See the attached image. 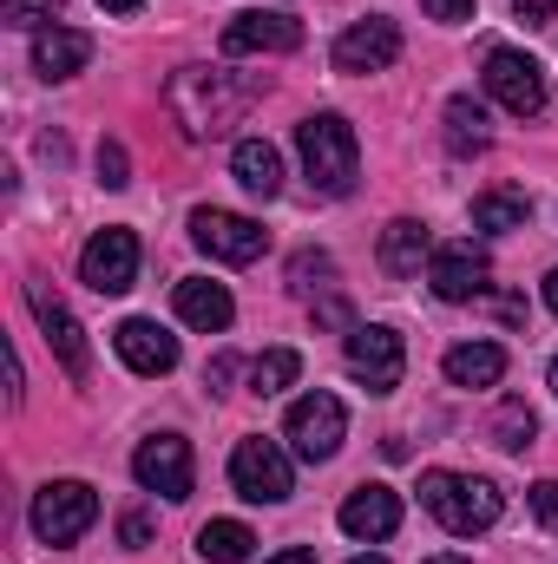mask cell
I'll return each instance as SVG.
<instances>
[{
    "label": "cell",
    "mask_w": 558,
    "mask_h": 564,
    "mask_svg": "<svg viewBox=\"0 0 558 564\" xmlns=\"http://www.w3.org/2000/svg\"><path fill=\"white\" fill-rule=\"evenodd\" d=\"M230 381H237V355H217V361L204 368V388H211V394H224Z\"/></svg>",
    "instance_id": "33"
},
{
    "label": "cell",
    "mask_w": 558,
    "mask_h": 564,
    "mask_svg": "<svg viewBox=\"0 0 558 564\" xmlns=\"http://www.w3.org/2000/svg\"><path fill=\"white\" fill-rule=\"evenodd\" d=\"M86 59H93V40L79 26H40L33 33V73L40 79H73Z\"/></svg>",
    "instance_id": "19"
},
{
    "label": "cell",
    "mask_w": 558,
    "mask_h": 564,
    "mask_svg": "<svg viewBox=\"0 0 558 564\" xmlns=\"http://www.w3.org/2000/svg\"><path fill=\"white\" fill-rule=\"evenodd\" d=\"M264 99V79L250 73H230V66H184L171 86H164V106L178 119V132L191 144L224 139L230 126H244V112Z\"/></svg>",
    "instance_id": "1"
},
{
    "label": "cell",
    "mask_w": 558,
    "mask_h": 564,
    "mask_svg": "<svg viewBox=\"0 0 558 564\" xmlns=\"http://www.w3.org/2000/svg\"><path fill=\"white\" fill-rule=\"evenodd\" d=\"M26 308H33V322H40V335H46V348L60 355V368H66V381H86L93 375V348H86V328H79V315L46 289V282H26Z\"/></svg>",
    "instance_id": "9"
},
{
    "label": "cell",
    "mask_w": 558,
    "mask_h": 564,
    "mask_svg": "<svg viewBox=\"0 0 558 564\" xmlns=\"http://www.w3.org/2000/svg\"><path fill=\"white\" fill-rule=\"evenodd\" d=\"M250 545H257V532L244 525V519H211L204 532H197V552L211 564H237V558H250Z\"/></svg>",
    "instance_id": "26"
},
{
    "label": "cell",
    "mask_w": 558,
    "mask_h": 564,
    "mask_svg": "<svg viewBox=\"0 0 558 564\" xmlns=\"http://www.w3.org/2000/svg\"><path fill=\"white\" fill-rule=\"evenodd\" d=\"M296 151H302V171L322 197H348L362 184V139L342 112H309L296 126Z\"/></svg>",
    "instance_id": "2"
},
{
    "label": "cell",
    "mask_w": 558,
    "mask_h": 564,
    "mask_svg": "<svg viewBox=\"0 0 558 564\" xmlns=\"http://www.w3.org/2000/svg\"><path fill=\"white\" fill-rule=\"evenodd\" d=\"M99 7H106V13H139L144 0H99Z\"/></svg>",
    "instance_id": "37"
},
{
    "label": "cell",
    "mask_w": 558,
    "mask_h": 564,
    "mask_svg": "<svg viewBox=\"0 0 558 564\" xmlns=\"http://www.w3.org/2000/svg\"><path fill=\"white\" fill-rule=\"evenodd\" d=\"M420 263H433V230L420 217H395L382 230V270L388 276H420Z\"/></svg>",
    "instance_id": "20"
},
{
    "label": "cell",
    "mask_w": 558,
    "mask_h": 564,
    "mask_svg": "<svg viewBox=\"0 0 558 564\" xmlns=\"http://www.w3.org/2000/svg\"><path fill=\"white\" fill-rule=\"evenodd\" d=\"M112 348H119V361L132 368V375H171L178 368V335H164L151 315H132V322H119L112 328Z\"/></svg>",
    "instance_id": "16"
},
{
    "label": "cell",
    "mask_w": 558,
    "mask_h": 564,
    "mask_svg": "<svg viewBox=\"0 0 558 564\" xmlns=\"http://www.w3.org/2000/svg\"><path fill=\"white\" fill-rule=\"evenodd\" d=\"M53 7L60 0H0V20L7 26H40V20H53Z\"/></svg>",
    "instance_id": "30"
},
{
    "label": "cell",
    "mask_w": 558,
    "mask_h": 564,
    "mask_svg": "<svg viewBox=\"0 0 558 564\" xmlns=\"http://www.w3.org/2000/svg\"><path fill=\"white\" fill-rule=\"evenodd\" d=\"M420 506L453 532V539H473L486 525H500L506 512V492L480 473H420Z\"/></svg>",
    "instance_id": "3"
},
{
    "label": "cell",
    "mask_w": 558,
    "mask_h": 564,
    "mask_svg": "<svg viewBox=\"0 0 558 564\" xmlns=\"http://www.w3.org/2000/svg\"><path fill=\"white\" fill-rule=\"evenodd\" d=\"M420 564H473V558H460V552H440V558H420Z\"/></svg>",
    "instance_id": "39"
},
{
    "label": "cell",
    "mask_w": 558,
    "mask_h": 564,
    "mask_svg": "<svg viewBox=\"0 0 558 564\" xmlns=\"http://www.w3.org/2000/svg\"><path fill=\"white\" fill-rule=\"evenodd\" d=\"M79 282H86L93 295H126V289L139 282V237H132L126 224L99 230V237L79 250Z\"/></svg>",
    "instance_id": "11"
},
{
    "label": "cell",
    "mask_w": 558,
    "mask_h": 564,
    "mask_svg": "<svg viewBox=\"0 0 558 564\" xmlns=\"http://www.w3.org/2000/svg\"><path fill=\"white\" fill-rule=\"evenodd\" d=\"M132 479H139L144 492L191 499V479H197V466H191V440H184V433H151L139 453H132Z\"/></svg>",
    "instance_id": "12"
},
{
    "label": "cell",
    "mask_w": 558,
    "mask_h": 564,
    "mask_svg": "<svg viewBox=\"0 0 558 564\" xmlns=\"http://www.w3.org/2000/svg\"><path fill=\"white\" fill-rule=\"evenodd\" d=\"M171 308H178V322L184 328H197V335H224L230 322H237V302H230V289L211 276H184L171 289Z\"/></svg>",
    "instance_id": "18"
},
{
    "label": "cell",
    "mask_w": 558,
    "mask_h": 564,
    "mask_svg": "<svg viewBox=\"0 0 558 564\" xmlns=\"http://www.w3.org/2000/svg\"><path fill=\"white\" fill-rule=\"evenodd\" d=\"M342 361H348V375H355L368 394H395V388H401V368H408V341H401L388 322H362V328H348Z\"/></svg>",
    "instance_id": "5"
},
{
    "label": "cell",
    "mask_w": 558,
    "mask_h": 564,
    "mask_svg": "<svg viewBox=\"0 0 558 564\" xmlns=\"http://www.w3.org/2000/svg\"><path fill=\"white\" fill-rule=\"evenodd\" d=\"M230 171H237V184H244L250 197H264V204L282 191V151L270 139H244L230 151Z\"/></svg>",
    "instance_id": "22"
},
{
    "label": "cell",
    "mask_w": 558,
    "mask_h": 564,
    "mask_svg": "<svg viewBox=\"0 0 558 564\" xmlns=\"http://www.w3.org/2000/svg\"><path fill=\"white\" fill-rule=\"evenodd\" d=\"M552 394H558V361H552Z\"/></svg>",
    "instance_id": "41"
},
{
    "label": "cell",
    "mask_w": 558,
    "mask_h": 564,
    "mask_svg": "<svg viewBox=\"0 0 558 564\" xmlns=\"http://www.w3.org/2000/svg\"><path fill=\"white\" fill-rule=\"evenodd\" d=\"M99 184H106V191H126V184H132V158H126L119 139H99Z\"/></svg>",
    "instance_id": "29"
},
{
    "label": "cell",
    "mask_w": 558,
    "mask_h": 564,
    "mask_svg": "<svg viewBox=\"0 0 558 564\" xmlns=\"http://www.w3.org/2000/svg\"><path fill=\"white\" fill-rule=\"evenodd\" d=\"M427 282L440 302H480L486 295V257L473 243H440L433 263H427Z\"/></svg>",
    "instance_id": "17"
},
{
    "label": "cell",
    "mask_w": 558,
    "mask_h": 564,
    "mask_svg": "<svg viewBox=\"0 0 558 564\" xmlns=\"http://www.w3.org/2000/svg\"><path fill=\"white\" fill-rule=\"evenodd\" d=\"M296 375H302V355L296 348H264L250 361V394H282V388H296Z\"/></svg>",
    "instance_id": "27"
},
{
    "label": "cell",
    "mask_w": 558,
    "mask_h": 564,
    "mask_svg": "<svg viewBox=\"0 0 558 564\" xmlns=\"http://www.w3.org/2000/svg\"><path fill=\"white\" fill-rule=\"evenodd\" d=\"M546 308H552V315H558V270H552V276H546Z\"/></svg>",
    "instance_id": "38"
},
{
    "label": "cell",
    "mask_w": 558,
    "mask_h": 564,
    "mask_svg": "<svg viewBox=\"0 0 558 564\" xmlns=\"http://www.w3.org/2000/svg\"><path fill=\"white\" fill-rule=\"evenodd\" d=\"M533 433H539V421H533L526 401H500V414H493V446H500V453H526Z\"/></svg>",
    "instance_id": "28"
},
{
    "label": "cell",
    "mask_w": 558,
    "mask_h": 564,
    "mask_svg": "<svg viewBox=\"0 0 558 564\" xmlns=\"http://www.w3.org/2000/svg\"><path fill=\"white\" fill-rule=\"evenodd\" d=\"M526 217H533V197L526 191H480L473 197V230H526Z\"/></svg>",
    "instance_id": "24"
},
{
    "label": "cell",
    "mask_w": 558,
    "mask_h": 564,
    "mask_svg": "<svg viewBox=\"0 0 558 564\" xmlns=\"http://www.w3.org/2000/svg\"><path fill=\"white\" fill-rule=\"evenodd\" d=\"M513 13H519L526 26H539V20H552L558 13V0H513Z\"/></svg>",
    "instance_id": "35"
},
{
    "label": "cell",
    "mask_w": 558,
    "mask_h": 564,
    "mask_svg": "<svg viewBox=\"0 0 558 564\" xmlns=\"http://www.w3.org/2000/svg\"><path fill=\"white\" fill-rule=\"evenodd\" d=\"M526 499H533V512H539V525H552V532H558V479H539V486H533Z\"/></svg>",
    "instance_id": "31"
},
{
    "label": "cell",
    "mask_w": 558,
    "mask_h": 564,
    "mask_svg": "<svg viewBox=\"0 0 558 564\" xmlns=\"http://www.w3.org/2000/svg\"><path fill=\"white\" fill-rule=\"evenodd\" d=\"M420 13H427V20H447V26H460V20H473V0H420Z\"/></svg>",
    "instance_id": "32"
},
{
    "label": "cell",
    "mask_w": 558,
    "mask_h": 564,
    "mask_svg": "<svg viewBox=\"0 0 558 564\" xmlns=\"http://www.w3.org/2000/svg\"><path fill=\"white\" fill-rule=\"evenodd\" d=\"M401 59V26L388 13H368L355 20L342 40H335V73H388Z\"/></svg>",
    "instance_id": "13"
},
{
    "label": "cell",
    "mask_w": 558,
    "mask_h": 564,
    "mask_svg": "<svg viewBox=\"0 0 558 564\" xmlns=\"http://www.w3.org/2000/svg\"><path fill=\"white\" fill-rule=\"evenodd\" d=\"M342 532H348L355 545L395 539V532H401V492H395V486H355V492L342 499Z\"/></svg>",
    "instance_id": "14"
},
{
    "label": "cell",
    "mask_w": 558,
    "mask_h": 564,
    "mask_svg": "<svg viewBox=\"0 0 558 564\" xmlns=\"http://www.w3.org/2000/svg\"><path fill=\"white\" fill-rule=\"evenodd\" d=\"M486 93H493L513 119H539V112H546V73H539V59L519 53V46H493V53H486Z\"/></svg>",
    "instance_id": "8"
},
{
    "label": "cell",
    "mask_w": 558,
    "mask_h": 564,
    "mask_svg": "<svg viewBox=\"0 0 558 564\" xmlns=\"http://www.w3.org/2000/svg\"><path fill=\"white\" fill-rule=\"evenodd\" d=\"M270 564H315V552H302V545H289V552H277Z\"/></svg>",
    "instance_id": "36"
},
{
    "label": "cell",
    "mask_w": 558,
    "mask_h": 564,
    "mask_svg": "<svg viewBox=\"0 0 558 564\" xmlns=\"http://www.w3.org/2000/svg\"><path fill=\"white\" fill-rule=\"evenodd\" d=\"M119 539H126L132 552H139V545H151V519H144V512H126V519H119Z\"/></svg>",
    "instance_id": "34"
},
{
    "label": "cell",
    "mask_w": 558,
    "mask_h": 564,
    "mask_svg": "<svg viewBox=\"0 0 558 564\" xmlns=\"http://www.w3.org/2000/svg\"><path fill=\"white\" fill-rule=\"evenodd\" d=\"M348 564H388V558H375V552H362V558H348Z\"/></svg>",
    "instance_id": "40"
},
{
    "label": "cell",
    "mask_w": 558,
    "mask_h": 564,
    "mask_svg": "<svg viewBox=\"0 0 558 564\" xmlns=\"http://www.w3.org/2000/svg\"><path fill=\"white\" fill-rule=\"evenodd\" d=\"M342 433H348V414H342V401L335 394H302L296 408H289V421H282V440H289V453L296 459H309V466H322V459H335L342 453Z\"/></svg>",
    "instance_id": "7"
},
{
    "label": "cell",
    "mask_w": 558,
    "mask_h": 564,
    "mask_svg": "<svg viewBox=\"0 0 558 564\" xmlns=\"http://www.w3.org/2000/svg\"><path fill=\"white\" fill-rule=\"evenodd\" d=\"M191 243L217 263H257L270 250V230L237 210H191Z\"/></svg>",
    "instance_id": "10"
},
{
    "label": "cell",
    "mask_w": 558,
    "mask_h": 564,
    "mask_svg": "<svg viewBox=\"0 0 558 564\" xmlns=\"http://www.w3.org/2000/svg\"><path fill=\"white\" fill-rule=\"evenodd\" d=\"M302 46V20L289 13H237L224 20V59H244V53H296Z\"/></svg>",
    "instance_id": "15"
},
{
    "label": "cell",
    "mask_w": 558,
    "mask_h": 564,
    "mask_svg": "<svg viewBox=\"0 0 558 564\" xmlns=\"http://www.w3.org/2000/svg\"><path fill=\"white\" fill-rule=\"evenodd\" d=\"M289 295H302V302H329L335 295V257L329 250H296L289 257Z\"/></svg>",
    "instance_id": "25"
},
{
    "label": "cell",
    "mask_w": 558,
    "mask_h": 564,
    "mask_svg": "<svg viewBox=\"0 0 558 564\" xmlns=\"http://www.w3.org/2000/svg\"><path fill=\"white\" fill-rule=\"evenodd\" d=\"M447 381L453 388H500L506 381V348L500 341H460V348H447Z\"/></svg>",
    "instance_id": "21"
},
{
    "label": "cell",
    "mask_w": 558,
    "mask_h": 564,
    "mask_svg": "<svg viewBox=\"0 0 558 564\" xmlns=\"http://www.w3.org/2000/svg\"><path fill=\"white\" fill-rule=\"evenodd\" d=\"M93 519H99V492L86 479H53V486L33 492V539L53 545V552L60 545H79L93 532Z\"/></svg>",
    "instance_id": "4"
},
{
    "label": "cell",
    "mask_w": 558,
    "mask_h": 564,
    "mask_svg": "<svg viewBox=\"0 0 558 564\" xmlns=\"http://www.w3.org/2000/svg\"><path fill=\"white\" fill-rule=\"evenodd\" d=\"M486 144H493L486 106H480V99H466V93H453V99H447V151L473 158V151H486Z\"/></svg>",
    "instance_id": "23"
},
{
    "label": "cell",
    "mask_w": 558,
    "mask_h": 564,
    "mask_svg": "<svg viewBox=\"0 0 558 564\" xmlns=\"http://www.w3.org/2000/svg\"><path fill=\"white\" fill-rule=\"evenodd\" d=\"M230 486H237V492H244L250 506H282V499L296 492L289 453H282L277 440H264V433L237 440V453H230Z\"/></svg>",
    "instance_id": "6"
}]
</instances>
